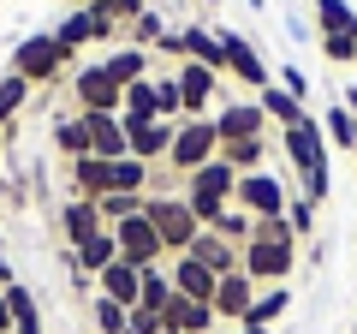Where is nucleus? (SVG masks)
<instances>
[{"label":"nucleus","mask_w":357,"mask_h":334,"mask_svg":"<svg viewBox=\"0 0 357 334\" xmlns=\"http://www.w3.org/2000/svg\"><path fill=\"white\" fill-rule=\"evenodd\" d=\"M286 185L274 180V167H262V173H238V185H232V209H244V215L256 221H280L286 215Z\"/></svg>","instance_id":"423d86ee"},{"label":"nucleus","mask_w":357,"mask_h":334,"mask_svg":"<svg viewBox=\"0 0 357 334\" xmlns=\"http://www.w3.org/2000/svg\"><path fill=\"white\" fill-rule=\"evenodd\" d=\"M286 227H292L298 239H310V233H316V203H310L304 191H298V197H286Z\"/></svg>","instance_id":"4c0bfd02"},{"label":"nucleus","mask_w":357,"mask_h":334,"mask_svg":"<svg viewBox=\"0 0 357 334\" xmlns=\"http://www.w3.org/2000/svg\"><path fill=\"white\" fill-rule=\"evenodd\" d=\"M220 161L232 173H262L274 161V150H268V138H238V143H220Z\"/></svg>","instance_id":"b1692460"},{"label":"nucleus","mask_w":357,"mask_h":334,"mask_svg":"<svg viewBox=\"0 0 357 334\" xmlns=\"http://www.w3.org/2000/svg\"><path fill=\"white\" fill-rule=\"evenodd\" d=\"M102 72L114 78L119 90H131V84H143V78H149V48H131V42H119V48L102 60Z\"/></svg>","instance_id":"4be33fe9"},{"label":"nucleus","mask_w":357,"mask_h":334,"mask_svg":"<svg viewBox=\"0 0 357 334\" xmlns=\"http://www.w3.org/2000/svg\"><path fill=\"white\" fill-rule=\"evenodd\" d=\"M24 102H30V84H24V78H13V72H6V78H0V126H6V119H13V114H18Z\"/></svg>","instance_id":"58836bf2"},{"label":"nucleus","mask_w":357,"mask_h":334,"mask_svg":"<svg viewBox=\"0 0 357 334\" xmlns=\"http://www.w3.org/2000/svg\"><path fill=\"white\" fill-rule=\"evenodd\" d=\"M173 305V275H167V263H155V269H143V293H137V310H161Z\"/></svg>","instance_id":"c756f323"},{"label":"nucleus","mask_w":357,"mask_h":334,"mask_svg":"<svg viewBox=\"0 0 357 334\" xmlns=\"http://www.w3.org/2000/svg\"><path fill=\"white\" fill-rule=\"evenodd\" d=\"M238 269L250 275L256 286H286V275L298 269V233L280 221H256V239L238 251Z\"/></svg>","instance_id":"f257e3e1"},{"label":"nucleus","mask_w":357,"mask_h":334,"mask_svg":"<svg viewBox=\"0 0 357 334\" xmlns=\"http://www.w3.org/2000/svg\"><path fill=\"white\" fill-rule=\"evenodd\" d=\"M167 275H173V293L178 298H197V305H208L215 286H220V275H208L191 251H185V257H167Z\"/></svg>","instance_id":"4468645a"},{"label":"nucleus","mask_w":357,"mask_h":334,"mask_svg":"<svg viewBox=\"0 0 357 334\" xmlns=\"http://www.w3.org/2000/svg\"><path fill=\"white\" fill-rule=\"evenodd\" d=\"M238 334H274V328H238Z\"/></svg>","instance_id":"49530a36"},{"label":"nucleus","mask_w":357,"mask_h":334,"mask_svg":"<svg viewBox=\"0 0 357 334\" xmlns=\"http://www.w3.org/2000/svg\"><path fill=\"white\" fill-rule=\"evenodd\" d=\"M66 66H77V54L60 48V36H54V30L24 36V42L13 48V78H24V84H54Z\"/></svg>","instance_id":"20e7f679"},{"label":"nucleus","mask_w":357,"mask_h":334,"mask_svg":"<svg viewBox=\"0 0 357 334\" xmlns=\"http://www.w3.org/2000/svg\"><path fill=\"white\" fill-rule=\"evenodd\" d=\"M96 6H102V13L114 18V24H131V18H137L143 6H149V0H96Z\"/></svg>","instance_id":"a19ab883"},{"label":"nucleus","mask_w":357,"mask_h":334,"mask_svg":"<svg viewBox=\"0 0 357 334\" xmlns=\"http://www.w3.org/2000/svg\"><path fill=\"white\" fill-rule=\"evenodd\" d=\"M143 221H149L155 233H161V245H167V257H185L191 251V239L203 233V221L191 215V203L178 191H161V197H143Z\"/></svg>","instance_id":"7ed1b4c3"},{"label":"nucleus","mask_w":357,"mask_h":334,"mask_svg":"<svg viewBox=\"0 0 357 334\" xmlns=\"http://www.w3.org/2000/svg\"><path fill=\"white\" fill-rule=\"evenodd\" d=\"M173 84H178V102H185V119H203V108L215 102V90H220V72H208V66H197V60H178Z\"/></svg>","instance_id":"9b49d317"},{"label":"nucleus","mask_w":357,"mask_h":334,"mask_svg":"<svg viewBox=\"0 0 357 334\" xmlns=\"http://www.w3.org/2000/svg\"><path fill=\"white\" fill-rule=\"evenodd\" d=\"M54 143H60V155H66V161L89 155V119H84V114H66L60 126H54Z\"/></svg>","instance_id":"2f4dec72"},{"label":"nucleus","mask_w":357,"mask_h":334,"mask_svg":"<svg viewBox=\"0 0 357 334\" xmlns=\"http://www.w3.org/2000/svg\"><path fill=\"white\" fill-rule=\"evenodd\" d=\"M89 322H96L102 334H126L131 310H126V305H114V298H102V293H96V298H89Z\"/></svg>","instance_id":"72a5a7b5"},{"label":"nucleus","mask_w":357,"mask_h":334,"mask_svg":"<svg viewBox=\"0 0 357 334\" xmlns=\"http://www.w3.org/2000/svg\"><path fill=\"white\" fill-rule=\"evenodd\" d=\"M208 6H215V0H208Z\"/></svg>","instance_id":"09e8293b"},{"label":"nucleus","mask_w":357,"mask_h":334,"mask_svg":"<svg viewBox=\"0 0 357 334\" xmlns=\"http://www.w3.org/2000/svg\"><path fill=\"white\" fill-rule=\"evenodd\" d=\"M0 334H13V310H6V298H0Z\"/></svg>","instance_id":"a18cd8bd"},{"label":"nucleus","mask_w":357,"mask_h":334,"mask_svg":"<svg viewBox=\"0 0 357 334\" xmlns=\"http://www.w3.org/2000/svg\"><path fill=\"white\" fill-rule=\"evenodd\" d=\"M0 245H6V239H0Z\"/></svg>","instance_id":"8fccbe9b"},{"label":"nucleus","mask_w":357,"mask_h":334,"mask_svg":"<svg viewBox=\"0 0 357 334\" xmlns=\"http://www.w3.org/2000/svg\"><path fill=\"white\" fill-rule=\"evenodd\" d=\"M114 239H119V257H126L131 269H155V263H167V245H161V233H155L143 215L119 221V227H114Z\"/></svg>","instance_id":"9d476101"},{"label":"nucleus","mask_w":357,"mask_h":334,"mask_svg":"<svg viewBox=\"0 0 357 334\" xmlns=\"http://www.w3.org/2000/svg\"><path fill=\"white\" fill-rule=\"evenodd\" d=\"M84 119H89V155H102V161H126L131 155L119 114H84Z\"/></svg>","instance_id":"a211bd4d"},{"label":"nucleus","mask_w":357,"mask_h":334,"mask_svg":"<svg viewBox=\"0 0 357 334\" xmlns=\"http://www.w3.org/2000/svg\"><path fill=\"white\" fill-rule=\"evenodd\" d=\"M126 334H161V317H155V310H131Z\"/></svg>","instance_id":"37998d69"},{"label":"nucleus","mask_w":357,"mask_h":334,"mask_svg":"<svg viewBox=\"0 0 357 334\" xmlns=\"http://www.w3.org/2000/svg\"><path fill=\"white\" fill-rule=\"evenodd\" d=\"M280 90H286V96H298V102H304V96H310V78L298 72V66H280Z\"/></svg>","instance_id":"79ce46f5"},{"label":"nucleus","mask_w":357,"mask_h":334,"mask_svg":"<svg viewBox=\"0 0 357 334\" xmlns=\"http://www.w3.org/2000/svg\"><path fill=\"white\" fill-rule=\"evenodd\" d=\"M119 96H126V90L102 72V60L72 72V102H77V114H119Z\"/></svg>","instance_id":"6e6552de"},{"label":"nucleus","mask_w":357,"mask_h":334,"mask_svg":"<svg viewBox=\"0 0 357 334\" xmlns=\"http://www.w3.org/2000/svg\"><path fill=\"white\" fill-rule=\"evenodd\" d=\"M114 191H131V197H143V185H149V167L137 161V155H126V161H114Z\"/></svg>","instance_id":"f704fd0d"},{"label":"nucleus","mask_w":357,"mask_h":334,"mask_svg":"<svg viewBox=\"0 0 357 334\" xmlns=\"http://www.w3.org/2000/svg\"><path fill=\"white\" fill-rule=\"evenodd\" d=\"M351 334H357V328H351Z\"/></svg>","instance_id":"3c124183"},{"label":"nucleus","mask_w":357,"mask_h":334,"mask_svg":"<svg viewBox=\"0 0 357 334\" xmlns=\"http://www.w3.org/2000/svg\"><path fill=\"white\" fill-rule=\"evenodd\" d=\"M220 155V138H215V119H178L173 131V150H167V167L173 173H197Z\"/></svg>","instance_id":"39448f33"},{"label":"nucleus","mask_w":357,"mask_h":334,"mask_svg":"<svg viewBox=\"0 0 357 334\" xmlns=\"http://www.w3.org/2000/svg\"><path fill=\"white\" fill-rule=\"evenodd\" d=\"M13 281H18V275H13V263L0 257V293H6V286H13Z\"/></svg>","instance_id":"c03bdc74"},{"label":"nucleus","mask_w":357,"mask_h":334,"mask_svg":"<svg viewBox=\"0 0 357 334\" xmlns=\"http://www.w3.org/2000/svg\"><path fill=\"white\" fill-rule=\"evenodd\" d=\"M173 131H178V126H167V119H149V126H131V131H126V143H131V155L149 167V161H167V150H173Z\"/></svg>","instance_id":"aec40b11"},{"label":"nucleus","mask_w":357,"mask_h":334,"mask_svg":"<svg viewBox=\"0 0 357 334\" xmlns=\"http://www.w3.org/2000/svg\"><path fill=\"white\" fill-rule=\"evenodd\" d=\"M167 30V13H155V6H143L137 18H131V48H155Z\"/></svg>","instance_id":"c9c22d12"},{"label":"nucleus","mask_w":357,"mask_h":334,"mask_svg":"<svg viewBox=\"0 0 357 334\" xmlns=\"http://www.w3.org/2000/svg\"><path fill=\"white\" fill-rule=\"evenodd\" d=\"M232 185H238V173H232V167H227V161L215 155L208 167L185 173V191H178V197L191 203V215L203 221V227H215V221H220V215L232 209Z\"/></svg>","instance_id":"f03ea898"},{"label":"nucleus","mask_w":357,"mask_h":334,"mask_svg":"<svg viewBox=\"0 0 357 334\" xmlns=\"http://www.w3.org/2000/svg\"><path fill=\"white\" fill-rule=\"evenodd\" d=\"M286 305H292V286H262L250 305V317H244V328H274V322L286 317Z\"/></svg>","instance_id":"cd10ccee"},{"label":"nucleus","mask_w":357,"mask_h":334,"mask_svg":"<svg viewBox=\"0 0 357 334\" xmlns=\"http://www.w3.org/2000/svg\"><path fill=\"white\" fill-rule=\"evenodd\" d=\"M107 173H114V161H102V155H77V161H72V191L84 197V203H102V197L114 191Z\"/></svg>","instance_id":"6ab92c4d"},{"label":"nucleus","mask_w":357,"mask_h":334,"mask_svg":"<svg viewBox=\"0 0 357 334\" xmlns=\"http://www.w3.org/2000/svg\"><path fill=\"white\" fill-rule=\"evenodd\" d=\"M155 114H161L167 126L185 119V102H178V84H173V78H155Z\"/></svg>","instance_id":"e433bc0d"},{"label":"nucleus","mask_w":357,"mask_h":334,"mask_svg":"<svg viewBox=\"0 0 357 334\" xmlns=\"http://www.w3.org/2000/svg\"><path fill=\"white\" fill-rule=\"evenodd\" d=\"M185 60L208 66V72H227V60H220V42H215V30H203V24H185Z\"/></svg>","instance_id":"c85d7f7f"},{"label":"nucleus","mask_w":357,"mask_h":334,"mask_svg":"<svg viewBox=\"0 0 357 334\" xmlns=\"http://www.w3.org/2000/svg\"><path fill=\"white\" fill-rule=\"evenodd\" d=\"M215 305H197V298H178L173 293V305L161 310V334H208L215 328Z\"/></svg>","instance_id":"2eb2a0df"},{"label":"nucleus","mask_w":357,"mask_h":334,"mask_svg":"<svg viewBox=\"0 0 357 334\" xmlns=\"http://www.w3.org/2000/svg\"><path fill=\"white\" fill-rule=\"evenodd\" d=\"M215 138L220 143H238V138H268V114L256 102H227L215 114Z\"/></svg>","instance_id":"ddd939ff"},{"label":"nucleus","mask_w":357,"mask_h":334,"mask_svg":"<svg viewBox=\"0 0 357 334\" xmlns=\"http://www.w3.org/2000/svg\"><path fill=\"white\" fill-rule=\"evenodd\" d=\"M256 108L280 119V131H292V126H304V119H316V114H310V102H298V96H286L280 84H268V90L256 96Z\"/></svg>","instance_id":"5701e85b"},{"label":"nucleus","mask_w":357,"mask_h":334,"mask_svg":"<svg viewBox=\"0 0 357 334\" xmlns=\"http://www.w3.org/2000/svg\"><path fill=\"white\" fill-rule=\"evenodd\" d=\"M191 257L203 263L208 275H232V269H238V245H227L215 227H203V233L191 239Z\"/></svg>","instance_id":"412c9836"},{"label":"nucleus","mask_w":357,"mask_h":334,"mask_svg":"<svg viewBox=\"0 0 357 334\" xmlns=\"http://www.w3.org/2000/svg\"><path fill=\"white\" fill-rule=\"evenodd\" d=\"M321 138H328V150H351L357 155V114L345 102L321 108Z\"/></svg>","instance_id":"a878e982"},{"label":"nucleus","mask_w":357,"mask_h":334,"mask_svg":"<svg viewBox=\"0 0 357 334\" xmlns=\"http://www.w3.org/2000/svg\"><path fill=\"white\" fill-rule=\"evenodd\" d=\"M143 197H149V191H143ZM143 197H131V191H107L102 203H96V215H102V227H119V221L143 215Z\"/></svg>","instance_id":"473e14b6"},{"label":"nucleus","mask_w":357,"mask_h":334,"mask_svg":"<svg viewBox=\"0 0 357 334\" xmlns=\"http://www.w3.org/2000/svg\"><path fill=\"white\" fill-rule=\"evenodd\" d=\"M60 233H66V245H84L89 233H102V215H96V203H84V197L60 203Z\"/></svg>","instance_id":"bb28decb"},{"label":"nucleus","mask_w":357,"mask_h":334,"mask_svg":"<svg viewBox=\"0 0 357 334\" xmlns=\"http://www.w3.org/2000/svg\"><path fill=\"white\" fill-rule=\"evenodd\" d=\"M256 293H262V286H256V281H250L244 269H232V275H220V286H215V298H208V305H215V317H220V322L244 328V317H250Z\"/></svg>","instance_id":"f8f14e48"},{"label":"nucleus","mask_w":357,"mask_h":334,"mask_svg":"<svg viewBox=\"0 0 357 334\" xmlns=\"http://www.w3.org/2000/svg\"><path fill=\"white\" fill-rule=\"evenodd\" d=\"M96 293H102V298H114V305H126V310H137V293H143V269H131L126 257H119V263H107V269L96 275Z\"/></svg>","instance_id":"f3484780"},{"label":"nucleus","mask_w":357,"mask_h":334,"mask_svg":"<svg viewBox=\"0 0 357 334\" xmlns=\"http://www.w3.org/2000/svg\"><path fill=\"white\" fill-rule=\"evenodd\" d=\"M280 155L298 167V180H310V173H321L328 167V138H321V114L304 119V126L280 131Z\"/></svg>","instance_id":"0eeeda50"},{"label":"nucleus","mask_w":357,"mask_h":334,"mask_svg":"<svg viewBox=\"0 0 357 334\" xmlns=\"http://www.w3.org/2000/svg\"><path fill=\"white\" fill-rule=\"evenodd\" d=\"M316 24H321V36H357L351 0H316Z\"/></svg>","instance_id":"7c9ffc66"},{"label":"nucleus","mask_w":357,"mask_h":334,"mask_svg":"<svg viewBox=\"0 0 357 334\" xmlns=\"http://www.w3.org/2000/svg\"><path fill=\"white\" fill-rule=\"evenodd\" d=\"M321 60L351 66V60H357V36H321Z\"/></svg>","instance_id":"ea45409f"},{"label":"nucleus","mask_w":357,"mask_h":334,"mask_svg":"<svg viewBox=\"0 0 357 334\" xmlns=\"http://www.w3.org/2000/svg\"><path fill=\"white\" fill-rule=\"evenodd\" d=\"M107 263H119V239H114V227H102V233H89L84 245H72V257H66V269H84L89 281L107 269Z\"/></svg>","instance_id":"dca6fc26"},{"label":"nucleus","mask_w":357,"mask_h":334,"mask_svg":"<svg viewBox=\"0 0 357 334\" xmlns=\"http://www.w3.org/2000/svg\"><path fill=\"white\" fill-rule=\"evenodd\" d=\"M149 119H161L155 114V78H143V84H131L126 96H119V126H149Z\"/></svg>","instance_id":"393cba45"},{"label":"nucleus","mask_w":357,"mask_h":334,"mask_svg":"<svg viewBox=\"0 0 357 334\" xmlns=\"http://www.w3.org/2000/svg\"><path fill=\"white\" fill-rule=\"evenodd\" d=\"M215 42H220V60H227V78H238V84H250L256 96H262L268 84H274V78H268V66H262V54H256L250 42L238 36V30H215Z\"/></svg>","instance_id":"1a4fd4ad"},{"label":"nucleus","mask_w":357,"mask_h":334,"mask_svg":"<svg viewBox=\"0 0 357 334\" xmlns=\"http://www.w3.org/2000/svg\"><path fill=\"white\" fill-rule=\"evenodd\" d=\"M77 6H89V0H77Z\"/></svg>","instance_id":"de8ad7c7"}]
</instances>
